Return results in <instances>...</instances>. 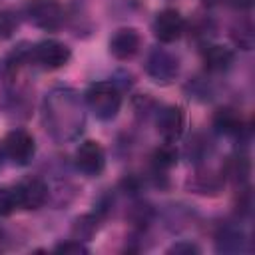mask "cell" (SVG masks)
I'll return each mask as SVG.
<instances>
[{
    "label": "cell",
    "instance_id": "obj_1",
    "mask_svg": "<svg viewBox=\"0 0 255 255\" xmlns=\"http://www.w3.org/2000/svg\"><path fill=\"white\" fill-rule=\"evenodd\" d=\"M42 124L58 143L74 141L86 128V102L68 86L52 88L42 100Z\"/></svg>",
    "mask_w": 255,
    "mask_h": 255
},
{
    "label": "cell",
    "instance_id": "obj_2",
    "mask_svg": "<svg viewBox=\"0 0 255 255\" xmlns=\"http://www.w3.org/2000/svg\"><path fill=\"white\" fill-rule=\"evenodd\" d=\"M84 102H86V108H90V112L98 120L110 122L118 116L122 108V88L114 80L94 82L88 86L84 94Z\"/></svg>",
    "mask_w": 255,
    "mask_h": 255
},
{
    "label": "cell",
    "instance_id": "obj_3",
    "mask_svg": "<svg viewBox=\"0 0 255 255\" xmlns=\"http://www.w3.org/2000/svg\"><path fill=\"white\" fill-rule=\"evenodd\" d=\"M181 70L179 58L165 50V48H153L149 50L147 58H145V74L151 82L159 84V86H169L177 80Z\"/></svg>",
    "mask_w": 255,
    "mask_h": 255
},
{
    "label": "cell",
    "instance_id": "obj_4",
    "mask_svg": "<svg viewBox=\"0 0 255 255\" xmlns=\"http://www.w3.org/2000/svg\"><path fill=\"white\" fill-rule=\"evenodd\" d=\"M26 16L36 28L46 30V32L60 30L66 20L64 8L58 0H28Z\"/></svg>",
    "mask_w": 255,
    "mask_h": 255
},
{
    "label": "cell",
    "instance_id": "obj_5",
    "mask_svg": "<svg viewBox=\"0 0 255 255\" xmlns=\"http://www.w3.org/2000/svg\"><path fill=\"white\" fill-rule=\"evenodd\" d=\"M30 58L36 66L44 70H58V68H64L72 60V50L60 40L46 38L30 46Z\"/></svg>",
    "mask_w": 255,
    "mask_h": 255
},
{
    "label": "cell",
    "instance_id": "obj_6",
    "mask_svg": "<svg viewBox=\"0 0 255 255\" xmlns=\"http://www.w3.org/2000/svg\"><path fill=\"white\" fill-rule=\"evenodd\" d=\"M4 155L16 165H28L36 153V141L26 129H10L2 141Z\"/></svg>",
    "mask_w": 255,
    "mask_h": 255
},
{
    "label": "cell",
    "instance_id": "obj_7",
    "mask_svg": "<svg viewBox=\"0 0 255 255\" xmlns=\"http://www.w3.org/2000/svg\"><path fill=\"white\" fill-rule=\"evenodd\" d=\"M74 165L80 173H84L88 177H98L106 167L104 147L94 139L82 141L74 151Z\"/></svg>",
    "mask_w": 255,
    "mask_h": 255
},
{
    "label": "cell",
    "instance_id": "obj_8",
    "mask_svg": "<svg viewBox=\"0 0 255 255\" xmlns=\"http://www.w3.org/2000/svg\"><path fill=\"white\" fill-rule=\"evenodd\" d=\"M151 30H153V36L159 42L171 44V42H175V40H179L183 36V32H185V18L175 8H163V10H159L155 14Z\"/></svg>",
    "mask_w": 255,
    "mask_h": 255
},
{
    "label": "cell",
    "instance_id": "obj_9",
    "mask_svg": "<svg viewBox=\"0 0 255 255\" xmlns=\"http://www.w3.org/2000/svg\"><path fill=\"white\" fill-rule=\"evenodd\" d=\"M155 128L163 141L175 143L185 131V112L181 106H165L155 114Z\"/></svg>",
    "mask_w": 255,
    "mask_h": 255
},
{
    "label": "cell",
    "instance_id": "obj_10",
    "mask_svg": "<svg viewBox=\"0 0 255 255\" xmlns=\"http://www.w3.org/2000/svg\"><path fill=\"white\" fill-rule=\"evenodd\" d=\"M108 48H110V54L116 60L128 62V60H131L139 52V48H141V36H139V32L135 28H129V26L120 28L110 38Z\"/></svg>",
    "mask_w": 255,
    "mask_h": 255
},
{
    "label": "cell",
    "instance_id": "obj_11",
    "mask_svg": "<svg viewBox=\"0 0 255 255\" xmlns=\"http://www.w3.org/2000/svg\"><path fill=\"white\" fill-rule=\"evenodd\" d=\"M14 185L18 191L20 209H40L48 201L50 189L42 177H26Z\"/></svg>",
    "mask_w": 255,
    "mask_h": 255
},
{
    "label": "cell",
    "instance_id": "obj_12",
    "mask_svg": "<svg viewBox=\"0 0 255 255\" xmlns=\"http://www.w3.org/2000/svg\"><path fill=\"white\" fill-rule=\"evenodd\" d=\"M201 58H203V66L207 72L213 74H221L227 72L235 60V54L231 48L223 46V44H205L201 50Z\"/></svg>",
    "mask_w": 255,
    "mask_h": 255
},
{
    "label": "cell",
    "instance_id": "obj_13",
    "mask_svg": "<svg viewBox=\"0 0 255 255\" xmlns=\"http://www.w3.org/2000/svg\"><path fill=\"white\" fill-rule=\"evenodd\" d=\"M213 128L227 137H239L245 131V120L235 108H221L213 116Z\"/></svg>",
    "mask_w": 255,
    "mask_h": 255
},
{
    "label": "cell",
    "instance_id": "obj_14",
    "mask_svg": "<svg viewBox=\"0 0 255 255\" xmlns=\"http://www.w3.org/2000/svg\"><path fill=\"white\" fill-rule=\"evenodd\" d=\"M245 233L237 223H223L215 233V247L223 253H237L243 251Z\"/></svg>",
    "mask_w": 255,
    "mask_h": 255
},
{
    "label": "cell",
    "instance_id": "obj_15",
    "mask_svg": "<svg viewBox=\"0 0 255 255\" xmlns=\"http://www.w3.org/2000/svg\"><path fill=\"white\" fill-rule=\"evenodd\" d=\"M177 163V149L173 143H163L159 147L153 149L151 153V165L155 169V173H163L167 169H171L173 165Z\"/></svg>",
    "mask_w": 255,
    "mask_h": 255
},
{
    "label": "cell",
    "instance_id": "obj_16",
    "mask_svg": "<svg viewBox=\"0 0 255 255\" xmlns=\"http://www.w3.org/2000/svg\"><path fill=\"white\" fill-rule=\"evenodd\" d=\"M98 221H100V215H96V213L82 215V217L76 219V223H74V237L80 239V241L90 239V237L98 231Z\"/></svg>",
    "mask_w": 255,
    "mask_h": 255
},
{
    "label": "cell",
    "instance_id": "obj_17",
    "mask_svg": "<svg viewBox=\"0 0 255 255\" xmlns=\"http://www.w3.org/2000/svg\"><path fill=\"white\" fill-rule=\"evenodd\" d=\"M225 173L235 181V183H245L247 181V175H249V161L247 157L243 155H237V157H231L225 165Z\"/></svg>",
    "mask_w": 255,
    "mask_h": 255
},
{
    "label": "cell",
    "instance_id": "obj_18",
    "mask_svg": "<svg viewBox=\"0 0 255 255\" xmlns=\"http://www.w3.org/2000/svg\"><path fill=\"white\" fill-rule=\"evenodd\" d=\"M16 209H20V199H18L16 185L0 187V217H6L10 213H14Z\"/></svg>",
    "mask_w": 255,
    "mask_h": 255
},
{
    "label": "cell",
    "instance_id": "obj_19",
    "mask_svg": "<svg viewBox=\"0 0 255 255\" xmlns=\"http://www.w3.org/2000/svg\"><path fill=\"white\" fill-rule=\"evenodd\" d=\"M18 28V16L10 10H2L0 12V40L10 38Z\"/></svg>",
    "mask_w": 255,
    "mask_h": 255
},
{
    "label": "cell",
    "instance_id": "obj_20",
    "mask_svg": "<svg viewBox=\"0 0 255 255\" xmlns=\"http://www.w3.org/2000/svg\"><path fill=\"white\" fill-rule=\"evenodd\" d=\"M54 251H58V253H64V255H68V253H74V255H80V253H88V247L80 241V239H68V241H64V243H58L56 247H54Z\"/></svg>",
    "mask_w": 255,
    "mask_h": 255
},
{
    "label": "cell",
    "instance_id": "obj_21",
    "mask_svg": "<svg viewBox=\"0 0 255 255\" xmlns=\"http://www.w3.org/2000/svg\"><path fill=\"white\" fill-rule=\"evenodd\" d=\"M167 253H175V255H191V253H199V247H197L195 243H191V241H177V243H173V245L167 249Z\"/></svg>",
    "mask_w": 255,
    "mask_h": 255
},
{
    "label": "cell",
    "instance_id": "obj_22",
    "mask_svg": "<svg viewBox=\"0 0 255 255\" xmlns=\"http://www.w3.org/2000/svg\"><path fill=\"white\" fill-rule=\"evenodd\" d=\"M4 239H6V235H4V229H0V249H2V243H4Z\"/></svg>",
    "mask_w": 255,
    "mask_h": 255
},
{
    "label": "cell",
    "instance_id": "obj_23",
    "mask_svg": "<svg viewBox=\"0 0 255 255\" xmlns=\"http://www.w3.org/2000/svg\"><path fill=\"white\" fill-rule=\"evenodd\" d=\"M219 2H223V0H205V4H209V6H213V4H219Z\"/></svg>",
    "mask_w": 255,
    "mask_h": 255
},
{
    "label": "cell",
    "instance_id": "obj_24",
    "mask_svg": "<svg viewBox=\"0 0 255 255\" xmlns=\"http://www.w3.org/2000/svg\"><path fill=\"white\" fill-rule=\"evenodd\" d=\"M2 157H4V149H2V145H0V163H2Z\"/></svg>",
    "mask_w": 255,
    "mask_h": 255
}]
</instances>
